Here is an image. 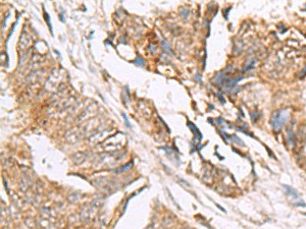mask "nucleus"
<instances>
[{
  "instance_id": "nucleus-1",
  "label": "nucleus",
  "mask_w": 306,
  "mask_h": 229,
  "mask_svg": "<svg viewBox=\"0 0 306 229\" xmlns=\"http://www.w3.org/2000/svg\"><path fill=\"white\" fill-rule=\"evenodd\" d=\"M288 119H289V112L287 109H281L274 112L271 117V123L272 128L275 131H279L280 129L283 128V126L286 124Z\"/></svg>"
},
{
  "instance_id": "nucleus-2",
  "label": "nucleus",
  "mask_w": 306,
  "mask_h": 229,
  "mask_svg": "<svg viewBox=\"0 0 306 229\" xmlns=\"http://www.w3.org/2000/svg\"><path fill=\"white\" fill-rule=\"evenodd\" d=\"M283 186L285 187V191H286V194L288 195L291 199H293V200H296V202H295V204H296V206L306 207V205L304 204V202L300 199V195H298V193L294 190V188H292V187L289 186V185H286V184H284Z\"/></svg>"
},
{
  "instance_id": "nucleus-3",
  "label": "nucleus",
  "mask_w": 306,
  "mask_h": 229,
  "mask_svg": "<svg viewBox=\"0 0 306 229\" xmlns=\"http://www.w3.org/2000/svg\"><path fill=\"white\" fill-rule=\"evenodd\" d=\"M256 63V59L255 58H249L248 60L246 61V63L244 64V67H243V71H251L252 68H254V64Z\"/></svg>"
},
{
  "instance_id": "nucleus-4",
  "label": "nucleus",
  "mask_w": 306,
  "mask_h": 229,
  "mask_svg": "<svg viewBox=\"0 0 306 229\" xmlns=\"http://www.w3.org/2000/svg\"><path fill=\"white\" fill-rule=\"evenodd\" d=\"M135 63H136V64H138L139 66H143V65L145 64V62H144V60H143L142 58L137 57V58H136V60H135Z\"/></svg>"
},
{
  "instance_id": "nucleus-5",
  "label": "nucleus",
  "mask_w": 306,
  "mask_h": 229,
  "mask_svg": "<svg viewBox=\"0 0 306 229\" xmlns=\"http://www.w3.org/2000/svg\"><path fill=\"white\" fill-rule=\"evenodd\" d=\"M131 165H132V163H129L128 165H125V166H123V167H121V168H120V169H117V172H121V171H124V170H127V169H129V168H130L131 167Z\"/></svg>"
},
{
  "instance_id": "nucleus-6",
  "label": "nucleus",
  "mask_w": 306,
  "mask_h": 229,
  "mask_svg": "<svg viewBox=\"0 0 306 229\" xmlns=\"http://www.w3.org/2000/svg\"><path fill=\"white\" fill-rule=\"evenodd\" d=\"M45 18H46V21H47V24H48V27H49V29H50V31H52V30H51V24H50V21H49V16H48V14H47L46 12H45Z\"/></svg>"
}]
</instances>
